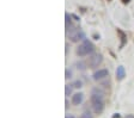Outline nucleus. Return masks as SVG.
<instances>
[{"instance_id": "obj_1", "label": "nucleus", "mask_w": 134, "mask_h": 118, "mask_svg": "<svg viewBox=\"0 0 134 118\" xmlns=\"http://www.w3.org/2000/svg\"><path fill=\"white\" fill-rule=\"evenodd\" d=\"M91 104L93 107V111L96 113H100L104 110V100H103V94L98 88H93L91 94Z\"/></svg>"}, {"instance_id": "obj_2", "label": "nucleus", "mask_w": 134, "mask_h": 118, "mask_svg": "<svg viewBox=\"0 0 134 118\" xmlns=\"http://www.w3.org/2000/svg\"><path fill=\"white\" fill-rule=\"evenodd\" d=\"M93 50H95V45L92 44L91 41L85 39L81 44H79V47L77 48L75 53H77V55H78L79 57H83V56H86V55L91 54Z\"/></svg>"}, {"instance_id": "obj_3", "label": "nucleus", "mask_w": 134, "mask_h": 118, "mask_svg": "<svg viewBox=\"0 0 134 118\" xmlns=\"http://www.w3.org/2000/svg\"><path fill=\"white\" fill-rule=\"evenodd\" d=\"M68 38H70L71 42H79L81 39L85 38V34H84V31L79 30V29H74V30L70 31V34H68Z\"/></svg>"}, {"instance_id": "obj_4", "label": "nucleus", "mask_w": 134, "mask_h": 118, "mask_svg": "<svg viewBox=\"0 0 134 118\" xmlns=\"http://www.w3.org/2000/svg\"><path fill=\"white\" fill-rule=\"evenodd\" d=\"M103 61V57L100 54H95L92 55L91 57H89V61H87V65H89L90 68H97L98 66L102 63Z\"/></svg>"}, {"instance_id": "obj_5", "label": "nucleus", "mask_w": 134, "mask_h": 118, "mask_svg": "<svg viewBox=\"0 0 134 118\" xmlns=\"http://www.w3.org/2000/svg\"><path fill=\"white\" fill-rule=\"evenodd\" d=\"M107 76H109V72L105 68H100V69L96 70L95 73L92 74V78H93V80H96V81H97V80H103Z\"/></svg>"}, {"instance_id": "obj_6", "label": "nucleus", "mask_w": 134, "mask_h": 118, "mask_svg": "<svg viewBox=\"0 0 134 118\" xmlns=\"http://www.w3.org/2000/svg\"><path fill=\"white\" fill-rule=\"evenodd\" d=\"M71 101H72V104L74 105V106H78V105H80L81 103L84 101V94L81 92L74 93V94L72 96V99H71Z\"/></svg>"}, {"instance_id": "obj_7", "label": "nucleus", "mask_w": 134, "mask_h": 118, "mask_svg": "<svg viewBox=\"0 0 134 118\" xmlns=\"http://www.w3.org/2000/svg\"><path fill=\"white\" fill-rule=\"evenodd\" d=\"M115 74H116V79H117V80H123V79H125V76H126L125 67H123V66H119Z\"/></svg>"}, {"instance_id": "obj_8", "label": "nucleus", "mask_w": 134, "mask_h": 118, "mask_svg": "<svg viewBox=\"0 0 134 118\" xmlns=\"http://www.w3.org/2000/svg\"><path fill=\"white\" fill-rule=\"evenodd\" d=\"M72 85H66L65 86V96L66 97H70L72 94Z\"/></svg>"}, {"instance_id": "obj_9", "label": "nucleus", "mask_w": 134, "mask_h": 118, "mask_svg": "<svg viewBox=\"0 0 134 118\" xmlns=\"http://www.w3.org/2000/svg\"><path fill=\"white\" fill-rule=\"evenodd\" d=\"M79 118H93V116H92V113L90 111H85V112L81 113V116Z\"/></svg>"}, {"instance_id": "obj_10", "label": "nucleus", "mask_w": 134, "mask_h": 118, "mask_svg": "<svg viewBox=\"0 0 134 118\" xmlns=\"http://www.w3.org/2000/svg\"><path fill=\"white\" fill-rule=\"evenodd\" d=\"M72 86H73L74 88H80L81 86H83V82H81L80 80H75V81L72 84Z\"/></svg>"}, {"instance_id": "obj_11", "label": "nucleus", "mask_w": 134, "mask_h": 118, "mask_svg": "<svg viewBox=\"0 0 134 118\" xmlns=\"http://www.w3.org/2000/svg\"><path fill=\"white\" fill-rule=\"evenodd\" d=\"M65 18H66V29L68 30V25L71 26V17L68 13H65Z\"/></svg>"}, {"instance_id": "obj_12", "label": "nucleus", "mask_w": 134, "mask_h": 118, "mask_svg": "<svg viewBox=\"0 0 134 118\" xmlns=\"http://www.w3.org/2000/svg\"><path fill=\"white\" fill-rule=\"evenodd\" d=\"M65 75H66V76H65L66 79H71V78H72V72H71L70 69H66V70H65Z\"/></svg>"}, {"instance_id": "obj_13", "label": "nucleus", "mask_w": 134, "mask_h": 118, "mask_svg": "<svg viewBox=\"0 0 134 118\" xmlns=\"http://www.w3.org/2000/svg\"><path fill=\"white\" fill-rule=\"evenodd\" d=\"M84 66H85V65H84L83 62H77V68H78V69L84 70L85 68H86V67H84Z\"/></svg>"}, {"instance_id": "obj_14", "label": "nucleus", "mask_w": 134, "mask_h": 118, "mask_svg": "<svg viewBox=\"0 0 134 118\" xmlns=\"http://www.w3.org/2000/svg\"><path fill=\"white\" fill-rule=\"evenodd\" d=\"M68 107H70V103H68V99H66L65 100V109L68 110Z\"/></svg>"}, {"instance_id": "obj_15", "label": "nucleus", "mask_w": 134, "mask_h": 118, "mask_svg": "<svg viewBox=\"0 0 134 118\" xmlns=\"http://www.w3.org/2000/svg\"><path fill=\"white\" fill-rule=\"evenodd\" d=\"M65 118H75V117L73 115H66V117H65Z\"/></svg>"}, {"instance_id": "obj_16", "label": "nucleus", "mask_w": 134, "mask_h": 118, "mask_svg": "<svg viewBox=\"0 0 134 118\" xmlns=\"http://www.w3.org/2000/svg\"><path fill=\"white\" fill-rule=\"evenodd\" d=\"M113 118H120V115H119V113H115V116Z\"/></svg>"}, {"instance_id": "obj_17", "label": "nucleus", "mask_w": 134, "mask_h": 118, "mask_svg": "<svg viewBox=\"0 0 134 118\" xmlns=\"http://www.w3.org/2000/svg\"><path fill=\"white\" fill-rule=\"evenodd\" d=\"M126 118H134V116H129V117H126Z\"/></svg>"}]
</instances>
